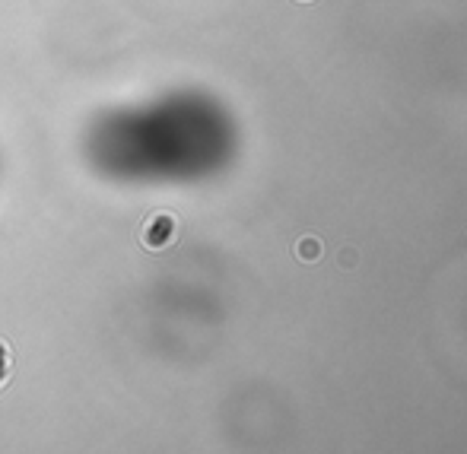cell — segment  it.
<instances>
[{"label":"cell","mask_w":467,"mask_h":454,"mask_svg":"<svg viewBox=\"0 0 467 454\" xmlns=\"http://www.w3.org/2000/svg\"><path fill=\"white\" fill-rule=\"evenodd\" d=\"M321 251H325V245H321V238H315V235L299 238V245H296V257H299V261H305V264L318 261Z\"/></svg>","instance_id":"1"},{"label":"cell","mask_w":467,"mask_h":454,"mask_svg":"<svg viewBox=\"0 0 467 454\" xmlns=\"http://www.w3.org/2000/svg\"><path fill=\"white\" fill-rule=\"evenodd\" d=\"M356 264H359V251L353 248V245H346V248H340V251H337V267H344V270H356Z\"/></svg>","instance_id":"2"}]
</instances>
